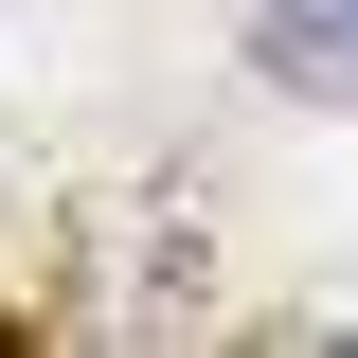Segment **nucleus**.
Returning a JSON list of instances; mask_svg holds the SVG:
<instances>
[{"label":"nucleus","mask_w":358,"mask_h":358,"mask_svg":"<svg viewBox=\"0 0 358 358\" xmlns=\"http://www.w3.org/2000/svg\"><path fill=\"white\" fill-rule=\"evenodd\" d=\"M287 72H358V0H251Z\"/></svg>","instance_id":"1"}]
</instances>
